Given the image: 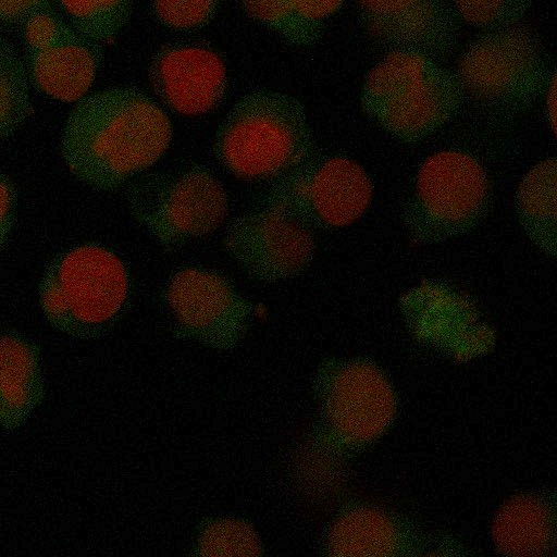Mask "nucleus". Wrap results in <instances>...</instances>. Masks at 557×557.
<instances>
[{
	"instance_id": "29",
	"label": "nucleus",
	"mask_w": 557,
	"mask_h": 557,
	"mask_svg": "<svg viewBox=\"0 0 557 557\" xmlns=\"http://www.w3.org/2000/svg\"><path fill=\"white\" fill-rule=\"evenodd\" d=\"M546 96V114L552 132L556 129V75L553 77L545 92Z\"/></svg>"
},
{
	"instance_id": "18",
	"label": "nucleus",
	"mask_w": 557,
	"mask_h": 557,
	"mask_svg": "<svg viewBox=\"0 0 557 557\" xmlns=\"http://www.w3.org/2000/svg\"><path fill=\"white\" fill-rule=\"evenodd\" d=\"M169 302L184 326L203 332L221 325L230 317L235 297L221 276L199 269H187L172 280Z\"/></svg>"
},
{
	"instance_id": "21",
	"label": "nucleus",
	"mask_w": 557,
	"mask_h": 557,
	"mask_svg": "<svg viewBox=\"0 0 557 557\" xmlns=\"http://www.w3.org/2000/svg\"><path fill=\"white\" fill-rule=\"evenodd\" d=\"M33 112L25 63L0 36V141L14 134Z\"/></svg>"
},
{
	"instance_id": "22",
	"label": "nucleus",
	"mask_w": 557,
	"mask_h": 557,
	"mask_svg": "<svg viewBox=\"0 0 557 557\" xmlns=\"http://www.w3.org/2000/svg\"><path fill=\"white\" fill-rule=\"evenodd\" d=\"M55 3L82 38L101 47L116 40L134 11L133 2L126 0Z\"/></svg>"
},
{
	"instance_id": "14",
	"label": "nucleus",
	"mask_w": 557,
	"mask_h": 557,
	"mask_svg": "<svg viewBox=\"0 0 557 557\" xmlns=\"http://www.w3.org/2000/svg\"><path fill=\"white\" fill-rule=\"evenodd\" d=\"M556 495L548 490L518 493L496 510L491 537L499 557H554Z\"/></svg>"
},
{
	"instance_id": "19",
	"label": "nucleus",
	"mask_w": 557,
	"mask_h": 557,
	"mask_svg": "<svg viewBox=\"0 0 557 557\" xmlns=\"http://www.w3.org/2000/svg\"><path fill=\"white\" fill-rule=\"evenodd\" d=\"M345 1H245L242 8L294 47H310L323 36L326 22Z\"/></svg>"
},
{
	"instance_id": "12",
	"label": "nucleus",
	"mask_w": 557,
	"mask_h": 557,
	"mask_svg": "<svg viewBox=\"0 0 557 557\" xmlns=\"http://www.w3.org/2000/svg\"><path fill=\"white\" fill-rule=\"evenodd\" d=\"M424 541L406 515L368 500H349L332 517L321 557H414Z\"/></svg>"
},
{
	"instance_id": "8",
	"label": "nucleus",
	"mask_w": 557,
	"mask_h": 557,
	"mask_svg": "<svg viewBox=\"0 0 557 557\" xmlns=\"http://www.w3.org/2000/svg\"><path fill=\"white\" fill-rule=\"evenodd\" d=\"M372 194L371 180L356 161L312 156L275 178L263 202L308 228L337 230L367 212Z\"/></svg>"
},
{
	"instance_id": "28",
	"label": "nucleus",
	"mask_w": 557,
	"mask_h": 557,
	"mask_svg": "<svg viewBox=\"0 0 557 557\" xmlns=\"http://www.w3.org/2000/svg\"><path fill=\"white\" fill-rule=\"evenodd\" d=\"M414 557H479V555L458 536L445 533L422 546Z\"/></svg>"
},
{
	"instance_id": "13",
	"label": "nucleus",
	"mask_w": 557,
	"mask_h": 557,
	"mask_svg": "<svg viewBox=\"0 0 557 557\" xmlns=\"http://www.w3.org/2000/svg\"><path fill=\"white\" fill-rule=\"evenodd\" d=\"M225 245L247 267L270 276L304 269L314 251L310 228L269 207L237 218Z\"/></svg>"
},
{
	"instance_id": "25",
	"label": "nucleus",
	"mask_w": 557,
	"mask_h": 557,
	"mask_svg": "<svg viewBox=\"0 0 557 557\" xmlns=\"http://www.w3.org/2000/svg\"><path fill=\"white\" fill-rule=\"evenodd\" d=\"M220 4L219 1H156L150 3V12L168 28L195 30L215 17Z\"/></svg>"
},
{
	"instance_id": "7",
	"label": "nucleus",
	"mask_w": 557,
	"mask_h": 557,
	"mask_svg": "<svg viewBox=\"0 0 557 557\" xmlns=\"http://www.w3.org/2000/svg\"><path fill=\"white\" fill-rule=\"evenodd\" d=\"M455 73L465 92L479 102L513 113L531 108L556 75L537 38L518 26L480 34L466 47Z\"/></svg>"
},
{
	"instance_id": "20",
	"label": "nucleus",
	"mask_w": 557,
	"mask_h": 557,
	"mask_svg": "<svg viewBox=\"0 0 557 557\" xmlns=\"http://www.w3.org/2000/svg\"><path fill=\"white\" fill-rule=\"evenodd\" d=\"M183 557H265V545L250 519L211 515L198 523Z\"/></svg>"
},
{
	"instance_id": "5",
	"label": "nucleus",
	"mask_w": 557,
	"mask_h": 557,
	"mask_svg": "<svg viewBox=\"0 0 557 557\" xmlns=\"http://www.w3.org/2000/svg\"><path fill=\"white\" fill-rule=\"evenodd\" d=\"M128 293L121 258L97 243H82L57 252L46 263L37 285L40 312L59 333L95 338L120 315Z\"/></svg>"
},
{
	"instance_id": "1",
	"label": "nucleus",
	"mask_w": 557,
	"mask_h": 557,
	"mask_svg": "<svg viewBox=\"0 0 557 557\" xmlns=\"http://www.w3.org/2000/svg\"><path fill=\"white\" fill-rule=\"evenodd\" d=\"M172 135L171 120L152 98L135 88L109 87L71 109L60 152L77 181L112 191L158 162Z\"/></svg>"
},
{
	"instance_id": "2",
	"label": "nucleus",
	"mask_w": 557,
	"mask_h": 557,
	"mask_svg": "<svg viewBox=\"0 0 557 557\" xmlns=\"http://www.w3.org/2000/svg\"><path fill=\"white\" fill-rule=\"evenodd\" d=\"M212 149L238 178H277L313 156L314 140L299 99L260 89L234 103L216 128Z\"/></svg>"
},
{
	"instance_id": "26",
	"label": "nucleus",
	"mask_w": 557,
	"mask_h": 557,
	"mask_svg": "<svg viewBox=\"0 0 557 557\" xmlns=\"http://www.w3.org/2000/svg\"><path fill=\"white\" fill-rule=\"evenodd\" d=\"M17 187L8 174L0 172V251L7 246L15 225Z\"/></svg>"
},
{
	"instance_id": "6",
	"label": "nucleus",
	"mask_w": 557,
	"mask_h": 557,
	"mask_svg": "<svg viewBox=\"0 0 557 557\" xmlns=\"http://www.w3.org/2000/svg\"><path fill=\"white\" fill-rule=\"evenodd\" d=\"M490 199L488 176L478 158L463 150H442L421 164L401 223L413 244L447 242L475 230Z\"/></svg>"
},
{
	"instance_id": "27",
	"label": "nucleus",
	"mask_w": 557,
	"mask_h": 557,
	"mask_svg": "<svg viewBox=\"0 0 557 557\" xmlns=\"http://www.w3.org/2000/svg\"><path fill=\"white\" fill-rule=\"evenodd\" d=\"M50 1H0V23L8 26H22L36 13L50 9Z\"/></svg>"
},
{
	"instance_id": "4",
	"label": "nucleus",
	"mask_w": 557,
	"mask_h": 557,
	"mask_svg": "<svg viewBox=\"0 0 557 557\" xmlns=\"http://www.w3.org/2000/svg\"><path fill=\"white\" fill-rule=\"evenodd\" d=\"M318 398L321 422L307 442L345 467L386 435L399 412L391 377L363 356L326 361L318 377Z\"/></svg>"
},
{
	"instance_id": "17",
	"label": "nucleus",
	"mask_w": 557,
	"mask_h": 557,
	"mask_svg": "<svg viewBox=\"0 0 557 557\" xmlns=\"http://www.w3.org/2000/svg\"><path fill=\"white\" fill-rule=\"evenodd\" d=\"M518 222L530 242L554 258L557 249V160L546 158L522 177L515 197Z\"/></svg>"
},
{
	"instance_id": "11",
	"label": "nucleus",
	"mask_w": 557,
	"mask_h": 557,
	"mask_svg": "<svg viewBox=\"0 0 557 557\" xmlns=\"http://www.w3.org/2000/svg\"><path fill=\"white\" fill-rule=\"evenodd\" d=\"M357 12L367 35L389 51H417L434 59L450 53L461 35L462 22L447 1H360Z\"/></svg>"
},
{
	"instance_id": "15",
	"label": "nucleus",
	"mask_w": 557,
	"mask_h": 557,
	"mask_svg": "<svg viewBox=\"0 0 557 557\" xmlns=\"http://www.w3.org/2000/svg\"><path fill=\"white\" fill-rule=\"evenodd\" d=\"M42 351L33 338L0 331V429L22 428L46 397Z\"/></svg>"
},
{
	"instance_id": "24",
	"label": "nucleus",
	"mask_w": 557,
	"mask_h": 557,
	"mask_svg": "<svg viewBox=\"0 0 557 557\" xmlns=\"http://www.w3.org/2000/svg\"><path fill=\"white\" fill-rule=\"evenodd\" d=\"M54 5L34 14L22 26L26 53L55 48L77 36V33L63 20Z\"/></svg>"
},
{
	"instance_id": "10",
	"label": "nucleus",
	"mask_w": 557,
	"mask_h": 557,
	"mask_svg": "<svg viewBox=\"0 0 557 557\" xmlns=\"http://www.w3.org/2000/svg\"><path fill=\"white\" fill-rule=\"evenodd\" d=\"M148 79L163 104L185 116L215 110L227 90L226 65L222 55L201 41L161 46L149 62Z\"/></svg>"
},
{
	"instance_id": "9",
	"label": "nucleus",
	"mask_w": 557,
	"mask_h": 557,
	"mask_svg": "<svg viewBox=\"0 0 557 557\" xmlns=\"http://www.w3.org/2000/svg\"><path fill=\"white\" fill-rule=\"evenodd\" d=\"M127 199L133 216L165 245L212 233L228 211L223 184L202 164L177 175L143 180Z\"/></svg>"
},
{
	"instance_id": "23",
	"label": "nucleus",
	"mask_w": 557,
	"mask_h": 557,
	"mask_svg": "<svg viewBox=\"0 0 557 557\" xmlns=\"http://www.w3.org/2000/svg\"><path fill=\"white\" fill-rule=\"evenodd\" d=\"M461 22L485 32L516 27L532 7L530 0L454 1Z\"/></svg>"
},
{
	"instance_id": "16",
	"label": "nucleus",
	"mask_w": 557,
	"mask_h": 557,
	"mask_svg": "<svg viewBox=\"0 0 557 557\" xmlns=\"http://www.w3.org/2000/svg\"><path fill=\"white\" fill-rule=\"evenodd\" d=\"M103 61V48L82 38L55 48L26 53L29 83L41 94L64 102L86 96Z\"/></svg>"
},
{
	"instance_id": "3",
	"label": "nucleus",
	"mask_w": 557,
	"mask_h": 557,
	"mask_svg": "<svg viewBox=\"0 0 557 557\" xmlns=\"http://www.w3.org/2000/svg\"><path fill=\"white\" fill-rule=\"evenodd\" d=\"M463 96L455 72L421 52L395 50L367 74L360 106L389 135L417 144L458 113Z\"/></svg>"
}]
</instances>
